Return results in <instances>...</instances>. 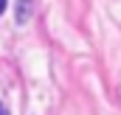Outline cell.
Returning <instances> with one entry per match:
<instances>
[{"label":"cell","mask_w":121,"mask_h":115,"mask_svg":"<svg viewBox=\"0 0 121 115\" xmlns=\"http://www.w3.org/2000/svg\"><path fill=\"white\" fill-rule=\"evenodd\" d=\"M31 14H34V0H17V6H14V20H17L20 25H26L31 20Z\"/></svg>","instance_id":"cell-1"},{"label":"cell","mask_w":121,"mask_h":115,"mask_svg":"<svg viewBox=\"0 0 121 115\" xmlns=\"http://www.w3.org/2000/svg\"><path fill=\"white\" fill-rule=\"evenodd\" d=\"M6 6H9V0H0V14L6 11Z\"/></svg>","instance_id":"cell-2"},{"label":"cell","mask_w":121,"mask_h":115,"mask_svg":"<svg viewBox=\"0 0 121 115\" xmlns=\"http://www.w3.org/2000/svg\"><path fill=\"white\" fill-rule=\"evenodd\" d=\"M0 115H6V110H3V104H0Z\"/></svg>","instance_id":"cell-3"}]
</instances>
